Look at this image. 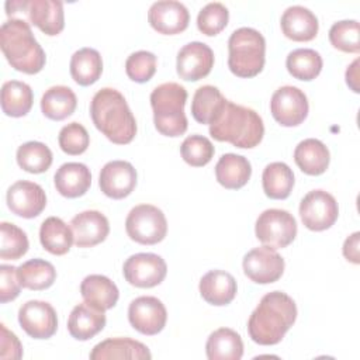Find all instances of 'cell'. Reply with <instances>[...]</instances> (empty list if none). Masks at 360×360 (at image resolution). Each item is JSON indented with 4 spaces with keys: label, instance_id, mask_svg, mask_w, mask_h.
Segmentation results:
<instances>
[{
    "label": "cell",
    "instance_id": "5",
    "mask_svg": "<svg viewBox=\"0 0 360 360\" xmlns=\"http://www.w3.org/2000/svg\"><path fill=\"white\" fill-rule=\"evenodd\" d=\"M186 101L187 90L179 83H162L152 90L150 105L153 110V122L162 135L176 138L187 131Z\"/></svg>",
    "mask_w": 360,
    "mask_h": 360
},
{
    "label": "cell",
    "instance_id": "7",
    "mask_svg": "<svg viewBox=\"0 0 360 360\" xmlns=\"http://www.w3.org/2000/svg\"><path fill=\"white\" fill-rule=\"evenodd\" d=\"M125 231L136 243L156 245L167 233V221L160 208L152 204H139L129 211L125 219Z\"/></svg>",
    "mask_w": 360,
    "mask_h": 360
},
{
    "label": "cell",
    "instance_id": "36",
    "mask_svg": "<svg viewBox=\"0 0 360 360\" xmlns=\"http://www.w3.org/2000/svg\"><path fill=\"white\" fill-rule=\"evenodd\" d=\"M21 285L28 290L41 291L49 288L56 280V270L52 263L44 259H31L17 267Z\"/></svg>",
    "mask_w": 360,
    "mask_h": 360
},
{
    "label": "cell",
    "instance_id": "44",
    "mask_svg": "<svg viewBox=\"0 0 360 360\" xmlns=\"http://www.w3.org/2000/svg\"><path fill=\"white\" fill-rule=\"evenodd\" d=\"M58 142L65 153L76 156L86 152L90 143V136L82 124L70 122L60 129Z\"/></svg>",
    "mask_w": 360,
    "mask_h": 360
},
{
    "label": "cell",
    "instance_id": "35",
    "mask_svg": "<svg viewBox=\"0 0 360 360\" xmlns=\"http://www.w3.org/2000/svg\"><path fill=\"white\" fill-rule=\"evenodd\" d=\"M34 101L31 87L20 80H8L1 87V110L8 117H24Z\"/></svg>",
    "mask_w": 360,
    "mask_h": 360
},
{
    "label": "cell",
    "instance_id": "38",
    "mask_svg": "<svg viewBox=\"0 0 360 360\" xmlns=\"http://www.w3.org/2000/svg\"><path fill=\"white\" fill-rule=\"evenodd\" d=\"M15 158L18 166L22 170L34 174L46 172L51 167L53 159L51 149L38 141H30L18 146Z\"/></svg>",
    "mask_w": 360,
    "mask_h": 360
},
{
    "label": "cell",
    "instance_id": "11",
    "mask_svg": "<svg viewBox=\"0 0 360 360\" xmlns=\"http://www.w3.org/2000/svg\"><path fill=\"white\" fill-rule=\"evenodd\" d=\"M122 273L131 285L150 288L165 280L167 266L165 259L156 253H135L125 260Z\"/></svg>",
    "mask_w": 360,
    "mask_h": 360
},
{
    "label": "cell",
    "instance_id": "46",
    "mask_svg": "<svg viewBox=\"0 0 360 360\" xmlns=\"http://www.w3.org/2000/svg\"><path fill=\"white\" fill-rule=\"evenodd\" d=\"M0 357L1 359H21L22 357V346L18 338L10 332L6 325H0Z\"/></svg>",
    "mask_w": 360,
    "mask_h": 360
},
{
    "label": "cell",
    "instance_id": "25",
    "mask_svg": "<svg viewBox=\"0 0 360 360\" xmlns=\"http://www.w3.org/2000/svg\"><path fill=\"white\" fill-rule=\"evenodd\" d=\"M152 354L149 349L134 339L129 338H110L97 343L90 352L91 360H107V359H136L145 360L150 359Z\"/></svg>",
    "mask_w": 360,
    "mask_h": 360
},
{
    "label": "cell",
    "instance_id": "28",
    "mask_svg": "<svg viewBox=\"0 0 360 360\" xmlns=\"http://www.w3.org/2000/svg\"><path fill=\"white\" fill-rule=\"evenodd\" d=\"M80 292L86 302L101 311L115 307L120 297V291L114 281L103 274H90L84 277L80 284Z\"/></svg>",
    "mask_w": 360,
    "mask_h": 360
},
{
    "label": "cell",
    "instance_id": "39",
    "mask_svg": "<svg viewBox=\"0 0 360 360\" xmlns=\"http://www.w3.org/2000/svg\"><path fill=\"white\" fill-rule=\"evenodd\" d=\"M0 235V257L3 260H17L27 253L30 242L21 228L10 222H1Z\"/></svg>",
    "mask_w": 360,
    "mask_h": 360
},
{
    "label": "cell",
    "instance_id": "8",
    "mask_svg": "<svg viewBox=\"0 0 360 360\" xmlns=\"http://www.w3.org/2000/svg\"><path fill=\"white\" fill-rule=\"evenodd\" d=\"M255 233L263 245L273 249H283L295 239L297 221L285 210L270 208L257 217Z\"/></svg>",
    "mask_w": 360,
    "mask_h": 360
},
{
    "label": "cell",
    "instance_id": "33",
    "mask_svg": "<svg viewBox=\"0 0 360 360\" xmlns=\"http://www.w3.org/2000/svg\"><path fill=\"white\" fill-rule=\"evenodd\" d=\"M103 72V59L98 51L93 48H82L70 58L72 79L80 86L96 83Z\"/></svg>",
    "mask_w": 360,
    "mask_h": 360
},
{
    "label": "cell",
    "instance_id": "27",
    "mask_svg": "<svg viewBox=\"0 0 360 360\" xmlns=\"http://www.w3.org/2000/svg\"><path fill=\"white\" fill-rule=\"evenodd\" d=\"M250 174V162L242 155L225 153L215 165L217 181L228 190L242 188L249 181Z\"/></svg>",
    "mask_w": 360,
    "mask_h": 360
},
{
    "label": "cell",
    "instance_id": "23",
    "mask_svg": "<svg viewBox=\"0 0 360 360\" xmlns=\"http://www.w3.org/2000/svg\"><path fill=\"white\" fill-rule=\"evenodd\" d=\"M56 191L66 198H77L87 193L91 184V173L84 163H63L53 176Z\"/></svg>",
    "mask_w": 360,
    "mask_h": 360
},
{
    "label": "cell",
    "instance_id": "34",
    "mask_svg": "<svg viewBox=\"0 0 360 360\" xmlns=\"http://www.w3.org/2000/svg\"><path fill=\"white\" fill-rule=\"evenodd\" d=\"M262 184L269 198L285 200L294 187V173L284 162H273L264 167Z\"/></svg>",
    "mask_w": 360,
    "mask_h": 360
},
{
    "label": "cell",
    "instance_id": "29",
    "mask_svg": "<svg viewBox=\"0 0 360 360\" xmlns=\"http://www.w3.org/2000/svg\"><path fill=\"white\" fill-rule=\"evenodd\" d=\"M226 101L218 87L211 84L201 86L195 90L191 100L193 118L200 124L211 125L221 115Z\"/></svg>",
    "mask_w": 360,
    "mask_h": 360
},
{
    "label": "cell",
    "instance_id": "22",
    "mask_svg": "<svg viewBox=\"0 0 360 360\" xmlns=\"http://www.w3.org/2000/svg\"><path fill=\"white\" fill-rule=\"evenodd\" d=\"M105 322L104 311L84 301L72 309L68 319V330L76 340H89L104 329Z\"/></svg>",
    "mask_w": 360,
    "mask_h": 360
},
{
    "label": "cell",
    "instance_id": "9",
    "mask_svg": "<svg viewBox=\"0 0 360 360\" xmlns=\"http://www.w3.org/2000/svg\"><path fill=\"white\" fill-rule=\"evenodd\" d=\"M339 215V207L332 194L325 190L309 191L300 202L302 224L315 232L330 228Z\"/></svg>",
    "mask_w": 360,
    "mask_h": 360
},
{
    "label": "cell",
    "instance_id": "15",
    "mask_svg": "<svg viewBox=\"0 0 360 360\" xmlns=\"http://www.w3.org/2000/svg\"><path fill=\"white\" fill-rule=\"evenodd\" d=\"M7 205L10 211L21 218H35L46 207V194L44 188L28 180H18L7 190Z\"/></svg>",
    "mask_w": 360,
    "mask_h": 360
},
{
    "label": "cell",
    "instance_id": "10",
    "mask_svg": "<svg viewBox=\"0 0 360 360\" xmlns=\"http://www.w3.org/2000/svg\"><path fill=\"white\" fill-rule=\"evenodd\" d=\"M308 98L302 90L295 86H283L277 89L270 100L273 118L283 127H297L308 115Z\"/></svg>",
    "mask_w": 360,
    "mask_h": 360
},
{
    "label": "cell",
    "instance_id": "30",
    "mask_svg": "<svg viewBox=\"0 0 360 360\" xmlns=\"http://www.w3.org/2000/svg\"><path fill=\"white\" fill-rule=\"evenodd\" d=\"M39 242L46 252L55 256H62L70 250L72 243L75 242V236L72 228L68 226V224L60 218L48 217L41 224Z\"/></svg>",
    "mask_w": 360,
    "mask_h": 360
},
{
    "label": "cell",
    "instance_id": "31",
    "mask_svg": "<svg viewBox=\"0 0 360 360\" xmlns=\"http://www.w3.org/2000/svg\"><path fill=\"white\" fill-rule=\"evenodd\" d=\"M210 360H239L243 356V342L239 333L229 328L214 330L205 343Z\"/></svg>",
    "mask_w": 360,
    "mask_h": 360
},
{
    "label": "cell",
    "instance_id": "47",
    "mask_svg": "<svg viewBox=\"0 0 360 360\" xmlns=\"http://www.w3.org/2000/svg\"><path fill=\"white\" fill-rule=\"evenodd\" d=\"M359 239H360V232H354L352 233L343 243V256L354 263L359 264L360 262V256H359Z\"/></svg>",
    "mask_w": 360,
    "mask_h": 360
},
{
    "label": "cell",
    "instance_id": "48",
    "mask_svg": "<svg viewBox=\"0 0 360 360\" xmlns=\"http://www.w3.org/2000/svg\"><path fill=\"white\" fill-rule=\"evenodd\" d=\"M346 83L354 93H359V59L353 60V63L347 68Z\"/></svg>",
    "mask_w": 360,
    "mask_h": 360
},
{
    "label": "cell",
    "instance_id": "12",
    "mask_svg": "<svg viewBox=\"0 0 360 360\" xmlns=\"http://www.w3.org/2000/svg\"><path fill=\"white\" fill-rule=\"evenodd\" d=\"M245 274L257 284H270L277 281L284 273V259L270 246H259L243 256Z\"/></svg>",
    "mask_w": 360,
    "mask_h": 360
},
{
    "label": "cell",
    "instance_id": "13",
    "mask_svg": "<svg viewBox=\"0 0 360 360\" xmlns=\"http://www.w3.org/2000/svg\"><path fill=\"white\" fill-rule=\"evenodd\" d=\"M128 321L139 333L153 336L166 326L167 311L159 298L142 295L131 301L128 307Z\"/></svg>",
    "mask_w": 360,
    "mask_h": 360
},
{
    "label": "cell",
    "instance_id": "45",
    "mask_svg": "<svg viewBox=\"0 0 360 360\" xmlns=\"http://www.w3.org/2000/svg\"><path fill=\"white\" fill-rule=\"evenodd\" d=\"M21 283L18 280L17 267L10 264L0 266V301L6 304L15 300L21 291Z\"/></svg>",
    "mask_w": 360,
    "mask_h": 360
},
{
    "label": "cell",
    "instance_id": "43",
    "mask_svg": "<svg viewBox=\"0 0 360 360\" xmlns=\"http://www.w3.org/2000/svg\"><path fill=\"white\" fill-rule=\"evenodd\" d=\"M127 76L136 82L145 83L150 80L156 72V56L149 51H136L127 58L125 62Z\"/></svg>",
    "mask_w": 360,
    "mask_h": 360
},
{
    "label": "cell",
    "instance_id": "26",
    "mask_svg": "<svg viewBox=\"0 0 360 360\" xmlns=\"http://www.w3.org/2000/svg\"><path fill=\"white\" fill-rule=\"evenodd\" d=\"M294 160L305 174L319 176L326 172L330 162V153L323 142L315 138H308L295 146Z\"/></svg>",
    "mask_w": 360,
    "mask_h": 360
},
{
    "label": "cell",
    "instance_id": "41",
    "mask_svg": "<svg viewBox=\"0 0 360 360\" xmlns=\"http://www.w3.org/2000/svg\"><path fill=\"white\" fill-rule=\"evenodd\" d=\"M180 153L187 165L193 167H201L211 162L215 149L208 138L195 134L187 136L183 141L180 146Z\"/></svg>",
    "mask_w": 360,
    "mask_h": 360
},
{
    "label": "cell",
    "instance_id": "40",
    "mask_svg": "<svg viewBox=\"0 0 360 360\" xmlns=\"http://www.w3.org/2000/svg\"><path fill=\"white\" fill-rule=\"evenodd\" d=\"M359 35L360 27L356 20L338 21L329 30V41L332 46L347 53H357L360 51Z\"/></svg>",
    "mask_w": 360,
    "mask_h": 360
},
{
    "label": "cell",
    "instance_id": "3",
    "mask_svg": "<svg viewBox=\"0 0 360 360\" xmlns=\"http://www.w3.org/2000/svg\"><path fill=\"white\" fill-rule=\"evenodd\" d=\"M0 48L11 68L18 72L35 75L45 66V52L35 39L30 22L22 18H10L1 24Z\"/></svg>",
    "mask_w": 360,
    "mask_h": 360
},
{
    "label": "cell",
    "instance_id": "37",
    "mask_svg": "<svg viewBox=\"0 0 360 360\" xmlns=\"http://www.w3.org/2000/svg\"><path fill=\"white\" fill-rule=\"evenodd\" d=\"M285 66L288 73L304 82L314 80L322 70L323 60L319 52L311 48H298L287 55Z\"/></svg>",
    "mask_w": 360,
    "mask_h": 360
},
{
    "label": "cell",
    "instance_id": "17",
    "mask_svg": "<svg viewBox=\"0 0 360 360\" xmlns=\"http://www.w3.org/2000/svg\"><path fill=\"white\" fill-rule=\"evenodd\" d=\"M148 21L159 34L174 35L183 32L188 27L190 14L187 7L180 1L160 0L149 7Z\"/></svg>",
    "mask_w": 360,
    "mask_h": 360
},
{
    "label": "cell",
    "instance_id": "24",
    "mask_svg": "<svg viewBox=\"0 0 360 360\" xmlns=\"http://www.w3.org/2000/svg\"><path fill=\"white\" fill-rule=\"evenodd\" d=\"M200 294L211 305L222 307L233 301L236 295V280L224 270H210L200 280Z\"/></svg>",
    "mask_w": 360,
    "mask_h": 360
},
{
    "label": "cell",
    "instance_id": "21",
    "mask_svg": "<svg viewBox=\"0 0 360 360\" xmlns=\"http://www.w3.org/2000/svg\"><path fill=\"white\" fill-rule=\"evenodd\" d=\"M283 34L292 41L307 42L316 37L319 22L316 15L304 6H291L281 15Z\"/></svg>",
    "mask_w": 360,
    "mask_h": 360
},
{
    "label": "cell",
    "instance_id": "19",
    "mask_svg": "<svg viewBox=\"0 0 360 360\" xmlns=\"http://www.w3.org/2000/svg\"><path fill=\"white\" fill-rule=\"evenodd\" d=\"M22 13L30 24L49 37L60 34L65 27L63 3L59 0H24Z\"/></svg>",
    "mask_w": 360,
    "mask_h": 360
},
{
    "label": "cell",
    "instance_id": "20",
    "mask_svg": "<svg viewBox=\"0 0 360 360\" xmlns=\"http://www.w3.org/2000/svg\"><path fill=\"white\" fill-rule=\"evenodd\" d=\"M70 228L77 248H93L110 233V224L104 214L96 210H87L75 215L70 221Z\"/></svg>",
    "mask_w": 360,
    "mask_h": 360
},
{
    "label": "cell",
    "instance_id": "1",
    "mask_svg": "<svg viewBox=\"0 0 360 360\" xmlns=\"http://www.w3.org/2000/svg\"><path fill=\"white\" fill-rule=\"evenodd\" d=\"M297 319L294 300L283 291H271L262 297L248 321L250 339L262 346L281 342Z\"/></svg>",
    "mask_w": 360,
    "mask_h": 360
},
{
    "label": "cell",
    "instance_id": "32",
    "mask_svg": "<svg viewBox=\"0 0 360 360\" xmlns=\"http://www.w3.org/2000/svg\"><path fill=\"white\" fill-rule=\"evenodd\" d=\"M77 105L75 91L68 86H52L41 97L42 114L53 121H62L70 117Z\"/></svg>",
    "mask_w": 360,
    "mask_h": 360
},
{
    "label": "cell",
    "instance_id": "6",
    "mask_svg": "<svg viewBox=\"0 0 360 360\" xmlns=\"http://www.w3.org/2000/svg\"><path fill=\"white\" fill-rule=\"evenodd\" d=\"M228 68L238 77H255L266 62L264 37L255 28L240 27L228 39Z\"/></svg>",
    "mask_w": 360,
    "mask_h": 360
},
{
    "label": "cell",
    "instance_id": "4",
    "mask_svg": "<svg viewBox=\"0 0 360 360\" xmlns=\"http://www.w3.org/2000/svg\"><path fill=\"white\" fill-rule=\"evenodd\" d=\"M210 135L219 142H229L240 149L257 146L264 135L262 117L249 107L226 101L221 115L210 125Z\"/></svg>",
    "mask_w": 360,
    "mask_h": 360
},
{
    "label": "cell",
    "instance_id": "14",
    "mask_svg": "<svg viewBox=\"0 0 360 360\" xmlns=\"http://www.w3.org/2000/svg\"><path fill=\"white\" fill-rule=\"evenodd\" d=\"M18 322L24 332L34 339H49L58 329L56 311L49 302L31 300L18 309Z\"/></svg>",
    "mask_w": 360,
    "mask_h": 360
},
{
    "label": "cell",
    "instance_id": "18",
    "mask_svg": "<svg viewBox=\"0 0 360 360\" xmlns=\"http://www.w3.org/2000/svg\"><path fill=\"white\" fill-rule=\"evenodd\" d=\"M98 186L110 198H125L136 186V170L127 160H111L103 166Z\"/></svg>",
    "mask_w": 360,
    "mask_h": 360
},
{
    "label": "cell",
    "instance_id": "42",
    "mask_svg": "<svg viewBox=\"0 0 360 360\" xmlns=\"http://www.w3.org/2000/svg\"><path fill=\"white\" fill-rule=\"evenodd\" d=\"M229 11L228 8L218 1L205 4L197 15V27L200 32L207 37H214L219 34L228 24Z\"/></svg>",
    "mask_w": 360,
    "mask_h": 360
},
{
    "label": "cell",
    "instance_id": "16",
    "mask_svg": "<svg viewBox=\"0 0 360 360\" xmlns=\"http://www.w3.org/2000/svg\"><path fill=\"white\" fill-rule=\"evenodd\" d=\"M212 66L214 52L204 42H188L177 53L176 70L183 80L197 82L208 76Z\"/></svg>",
    "mask_w": 360,
    "mask_h": 360
},
{
    "label": "cell",
    "instance_id": "2",
    "mask_svg": "<svg viewBox=\"0 0 360 360\" xmlns=\"http://www.w3.org/2000/svg\"><path fill=\"white\" fill-rule=\"evenodd\" d=\"M90 117L112 143L127 145L136 135V121L125 97L112 87L100 89L91 98Z\"/></svg>",
    "mask_w": 360,
    "mask_h": 360
}]
</instances>
